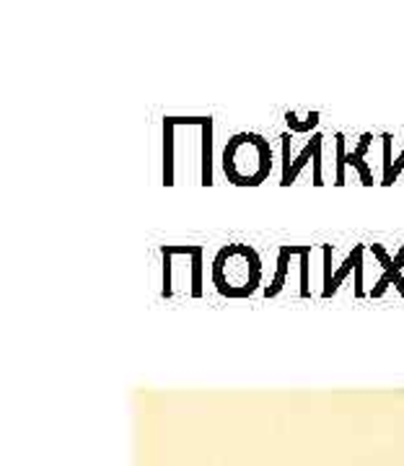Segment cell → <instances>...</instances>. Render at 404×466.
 Returning <instances> with one entry per match:
<instances>
[{
    "instance_id": "1",
    "label": "cell",
    "mask_w": 404,
    "mask_h": 466,
    "mask_svg": "<svg viewBox=\"0 0 404 466\" xmlns=\"http://www.w3.org/2000/svg\"><path fill=\"white\" fill-rule=\"evenodd\" d=\"M213 285L223 299H249L262 285V257L249 244H226L213 259Z\"/></svg>"
},
{
    "instance_id": "2",
    "label": "cell",
    "mask_w": 404,
    "mask_h": 466,
    "mask_svg": "<svg viewBox=\"0 0 404 466\" xmlns=\"http://www.w3.org/2000/svg\"><path fill=\"white\" fill-rule=\"evenodd\" d=\"M223 174L234 187H259L272 174V148L259 133H236L223 148Z\"/></svg>"
},
{
    "instance_id": "3",
    "label": "cell",
    "mask_w": 404,
    "mask_h": 466,
    "mask_svg": "<svg viewBox=\"0 0 404 466\" xmlns=\"http://www.w3.org/2000/svg\"><path fill=\"white\" fill-rule=\"evenodd\" d=\"M332 244H321V254H324V288H321V299H335L339 285L345 283L348 275L355 278V299H366V244H355L350 254L345 257V262L339 269L332 267Z\"/></svg>"
},
{
    "instance_id": "4",
    "label": "cell",
    "mask_w": 404,
    "mask_h": 466,
    "mask_svg": "<svg viewBox=\"0 0 404 466\" xmlns=\"http://www.w3.org/2000/svg\"><path fill=\"white\" fill-rule=\"evenodd\" d=\"M280 146H283V179H280V187H293L301 168L311 161L314 164V187H324V174H321V148H324V135L314 133L308 137V143L303 146V150L298 153V158L293 161L290 158V146H293V133H283L280 137Z\"/></svg>"
},
{
    "instance_id": "5",
    "label": "cell",
    "mask_w": 404,
    "mask_h": 466,
    "mask_svg": "<svg viewBox=\"0 0 404 466\" xmlns=\"http://www.w3.org/2000/svg\"><path fill=\"white\" fill-rule=\"evenodd\" d=\"M370 251H373V257L384 267V275L379 278V283L370 288V299H381L387 293L389 285H397L399 296L404 299V247L397 251V257H389L387 249L381 244H370Z\"/></svg>"
},
{
    "instance_id": "6",
    "label": "cell",
    "mask_w": 404,
    "mask_h": 466,
    "mask_svg": "<svg viewBox=\"0 0 404 466\" xmlns=\"http://www.w3.org/2000/svg\"><path fill=\"white\" fill-rule=\"evenodd\" d=\"M177 125H197L202 130V187H213V116H177Z\"/></svg>"
},
{
    "instance_id": "7",
    "label": "cell",
    "mask_w": 404,
    "mask_h": 466,
    "mask_svg": "<svg viewBox=\"0 0 404 466\" xmlns=\"http://www.w3.org/2000/svg\"><path fill=\"white\" fill-rule=\"evenodd\" d=\"M174 130H177V116H164L161 119V148H164V174H161V184L171 187L174 184Z\"/></svg>"
},
{
    "instance_id": "8",
    "label": "cell",
    "mask_w": 404,
    "mask_h": 466,
    "mask_svg": "<svg viewBox=\"0 0 404 466\" xmlns=\"http://www.w3.org/2000/svg\"><path fill=\"white\" fill-rule=\"evenodd\" d=\"M296 244H283L280 249H278V269H275V278H272V283L265 288V299H275L283 288H286V278H288V265H290V257H296V251H293Z\"/></svg>"
},
{
    "instance_id": "9",
    "label": "cell",
    "mask_w": 404,
    "mask_h": 466,
    "mask_svg": "<svg viewBox=\"0 0 404 466\" xmlns=\"http://www.w3.org/2000/svg\"><path fill=\"white\" fill-rule=\"evenodd\" d=\"M370 140H373V135L366 133L360 135V143H358V148L353 150V153H348V164H353L355 168H358V174H360V184L363 187H373V174H370L369 164H366V153H369L370 148Z\"/></svg>"
},
{
    "instance_id": "10",
    "label": "cell",
    "mask_w": 404,
    "mask_h": 466,
    "mask_svg": "<svg viewBox=\"0 0 404 466\" xmlns=\"http://www.w3.org/2000/svg\"><path fill=\"white\" fill-rule=\"evenodd\" d=\"M319 119V112H308L306 119H298L293 109H286V125L290 127V133H311V130H317Z\"/></svg>"
},
{
    "instance_id": "11",
    "label": "cell",
    "mask_w": 404,
    "mask_h": 466,
    "mask_svg": "<svg viewBox=\"0 0 404 466\" xmlns=\"http://www.w3.org/2000/svg\"><path fill=\"white\" fill-rule=\"evenodd\" d=\"M337 140V177H335V184L337 187H345V168H348V150H345V135L337 133L335 135Z\"/></svg>"
},
{
    "instance_id": "12",
    "label": "cell",
    "mask_w": 404,
    "mask_h": 466,
    "mask_svg": "<svg viewBox=\"0 0 404 466\" xmlns=\"http://www.w3.org/2000/svg\"><path fill=\"white\" fill-rule=\"evenodd\" d=\"M308 257H311V244H301V299L311 296V288H308Z\"/></svg>"
},
{
    "instance_id": "13",
    "label": "cell",
    "mask_w": 404,
    "mask_h": 466,
    "mask_svg": "<svg viewBox=\"0 0 404 466\" xmlns=\"http://www.w3.org/2000/svg\"><path fill=\"white\" fill-rule=\"evenodd\" d=\"M402 171H404V150H402V156H399V161H394V164H391V171H389V174H384L381 184H384V187L397 184V179H399V174H402Z\"/></svg>"
}]
</instances>
